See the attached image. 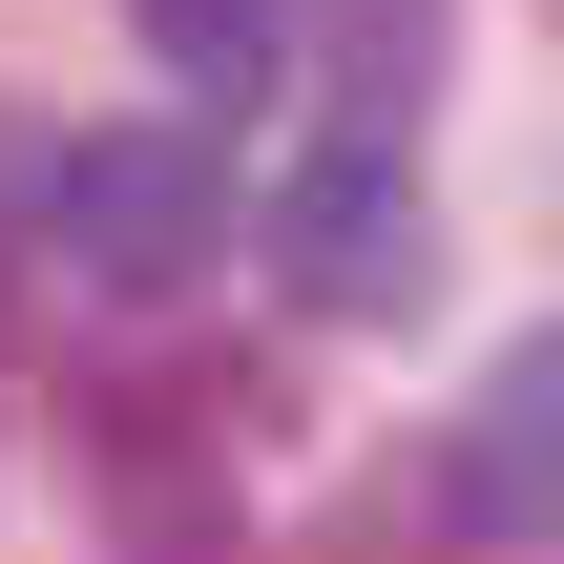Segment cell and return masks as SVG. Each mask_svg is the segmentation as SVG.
<instances>
[{
	"instance_id": "cell-1",
	"label": "cell",
	"mask_w": 564,
	"mask_h": 564,
	"mask_svg": "<svg viewBox=\"0 0 564 564\" xmlns=\"http://www.w3.org/2000/svg\"><path fill=\"white\" fill-rule=\"evenodd\" d=\"M63 419H84V481H105V523L188 564L209 523H230V460H251V419H272V398H251L230 356H126V377H84Z\"/></svg>"
},
{
	"instance_id": "cell-2",
	"label": "cell",
	"mask_w": 564,
	"mask_h": 564,
	"mask_svg": "<svg viewBox=\"0 0 564 564\" xmlns=\"http://www.w3.org/2000/svg\"><path fill=\"white\" fill-rule=\"evenodd\" d=\"M42 230H63V272L167 293V272L230 251V147H209V126H84V147L42 167Z\"/></svg>"
},
{
	"instance_id": "cell-3",
	"label": "cell",
	"mask_w": 564,
	"mask_h": 564,
	"mask_svg": "<svg viewBox=\"0 0 564 564\" xmlns=\"http://www.w3.org/2000/svg\"><path fill=\"white\" fill-rule=\"evenodd\" d=\"M272 230H293V293H314V314H419V293H440V230H419L398 147H356V126H335V167H293Z\"/></svg>"
},
{
	"instance_id": "cell-4",
	"label": "cell",
	"mask_w": 564,
	"mask_h": 564,
	"mask_svg": "<svg viewBox=\"0 0 564 564\" xmlns=\"http://www.w3.org/2000/svg\"><path fill=\"white\" fill-rule=\"evenodd\" d=\"M440 502H460V523H502V544H564V335H523V356L460 398Z\"/></svg>"
},
{
	"instance_id": "cell-5",
	"label": "cell",
	"mask_w": 564,
	"mask_h": 564,
	"mask_svg": "<svg viewBox=\"0 0 564 564\" xmlns=\"http://www.w3.org/2000/svg\"><path fill=\"white\" fill-rule=\"evenodd\" d=\"M440 42H460V0H293V63H314V105L356 147H398L440 105Z\"/></svg>"
},
{
	"instance_id": "cell-6",
	"label": "cell",
	"mask_w": 564,
	"mask_h": 564,
	"mask_svg": "<svg viewBox=\"0 0 564 564\" xmlns=\"http://www.w3.org/2000/svg\"><path fill=\"white\" fill-rule=\"evenodd\" d=\"M147 42H167L188 84H230V105H251V84H272V42H293V0H147Z\"/></svg>"
},
{
	"instance_id": "cell-7",
	"label": "cell",
	"mask_w": 564,
	"mask_h": 564,
	"mask_svg": "<svg viewBox=\"0 0 564 564\" xmlns=\"http://www.w3.org/2000/svg\"><path fill=\"white\" fill-rule=\"evenodd\" d=\"M0 377H21V272H0Z\"/></svg>"
},
{
	"instance_id": "cell-8",
	"label": "cell",
	"mask_w": 564,
	"mask_h": 564,
	"mask_svg": "<svg viewBox=\"0 0 564 564\" xmlns=\"http://www.w3.org/2000/svg\"><path fill=\"white\" fill-rule=\"evenodd\" d=\"M544 21H564V0H544Z\"/></svg>"
}]
</instances>
